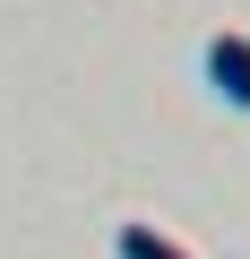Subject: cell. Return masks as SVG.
Wrapping results in <instances>:
<instances>
[{"instance_id": "cell-2", "label": "cell", "mask_w": 250, "mask_h": 259, "mask_svg": "<svg viewBox=\"0 0 250 259\" xmlns=\"http://www.w3.org/2000/svg\"><path fill=\"white\" fill-rule=\"evenodd\" d=\"M121 259H190L173 233H156V225H121Z\"/></svg>"}, {"instance_id": "cell-1", "label": "cell", "mask_w": 250, "mask_h": 259, "mask_svg": "<svg viewBox=\"0 0 250 259\" xmlns=\"http://www.w3.org/2000/svg\"><path fill=\"white\" fill-rule=\"evenodd\" d=\"M207 87L224 104H250V35H207Z\"/></svg>"}]
</instances>
